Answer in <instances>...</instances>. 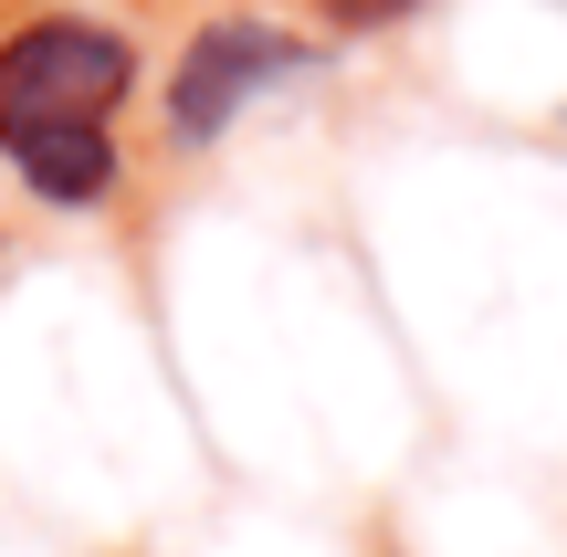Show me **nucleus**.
I'll list each match as a JSON object with an SVG mask.
<instances>
[{
  "instance_id": "1",
  "label": "nucleus",
  "mask_w": 567,
  "mask_h": 557,
  "mask_svg": "<svg viewBox=\"0 0 567 557\" xmlns=\"http://www.w3.org/2000/svg\"><path fill=\"white\" fill-rule=\"evenodd\" d=\"M147 95L137 21L95 0H21L0 11V179L53 221H95L126 200V105Z\"/></svg>"
},
{
  "instance_id": "2",
  "label": "nucleus",
  "mask_w": 567,
  "mask_h": 557,
  "mask_svg": "<svg viewBox=\"0 0 567 557\" xmlns=\"http://www.w3.org/2000/svg\"><path fill=\"white\" fill-rule=\"evenodd\" d=\"M316 63H326L316 32H295V21H274V11L189 21L179 53H168V74H158V147L168 158H210L252 105H274L284 84H305Z\"/></svg>"
},
{
  "instance_id": "3",
  "label": "nucleus",
  "mask_w": 567,
  "mask_h": 557,
  "mask_svg": "<svg viewBox=\"0 0 567 557\" xmlns=\"http://www.w3.org/2000/svg\"><path fill=\"white\" fill-rule=\"evenodd\" d=\"M400 11H421V0H326L337 32H368V21H400Z\"/></svg>"
}]
</instances>
